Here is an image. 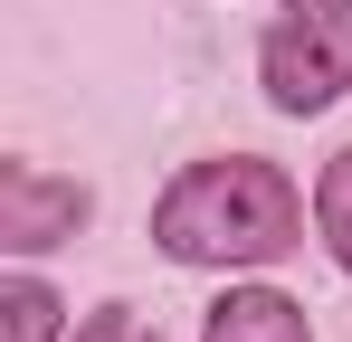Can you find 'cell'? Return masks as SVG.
Masks as SVG:
<instances>
[{
    "label": "cell",
    "mask_w": 352,
    "mask_h": 342,
    "mask_svg": "<svg viewBox=\"0 0 352 342\" xmlns=\"http://www.w3.org/2000/svg\"><path fill=\"white\" fill-rule=\"evenodd\" d=\"M257 67H267V95L286 114H324L352 86V0H286L267 19Z\"/></svg>",
    "instance_id": "cell-2"
},
{
    "label": "cell",
    "mask_w": 352,
    "mask_h": 342,
    "mask_svg": "<svg viewBox=\"0 0 352 342\" xmlns=\"http://www.w3.org/2000/svg\"><path fill=\"white\" fill-rule=\"evenodd\" d=\"M76 342H143V314L105 304V314H86V323H76Z\"/></svg>",
    "instance_id": "cell-7"
},
{
    "label": "cell",
    "mask_w": 352,
    "mask_h": 342,
    "mask_svg": "<svg viewBox=\"0 0 352 342\" xmlns=\"http://www.w3.org/2000/svg\"><path fill=\"white\" fill-rule=\"evenodd\" d=\"M0 342H58V295H48L38 276L0 285Z\"/></svg>",
    "instance_id": "cell-5"
},
{
    "label": "cell",
    "mask_w": 352,
    "mask_h": 342,
    "mask_svg": "<svg viewBox=\"0 0 352 342\" xmlns=\"http://www.w3.org/2000/svg\"><path fill=\"white\" fill-rule=\"evenodd\" d=\"M305 238V200L276 162L229 152V162H190L153 209V247L181 266H267Z\"/></svg>",
    "instance_id": "cell-1"
},
{
    "label": "cell",
    "mask_w": 352,
    "mask_h": 342,
    "mask_svg": "<svg viewBox=\"0 0 352 342\" xmlns=\"http://www.w3.org/2000/svg\"><path fill=\"white\" fill-rule=\"evenodd\" d=\"M314 228H324V247L352 266V152L324 162V190H314Z\"/></svg>",
    "instance_id": "cell-6"
},
{
    "label": "cell",
    "mask_w": 352,
    "mask_h": 342,
    "mask_svg": "<svg viewBox=\"0 0 352 342\" xmlns=\"http://www.w3.org/2000/svg\"><path fill=\"white\" fill-rule=\"evenodd\" d=\"M210 342H305V304H286L276 285H238L210 304Z\"/></svg>",
    "instance_id": "cell-4"
},
{
    "label": "cell",
    "mask_w": 352,
    "mask_h": 342,
    "mask_svg": "<svg viewBox=\"0 0 352 342\" xmlns=\"http://www.w3.org/2000/svg\"><path fill=\"white\" fill-rule=\"evenodd\" d=\"M76 219H86V190H76V181H48L38 162L0 171V247H10V257H38V247L76 238Z\"/></svg>",
    "instance_id": "cell-3"
}]
</instances>
